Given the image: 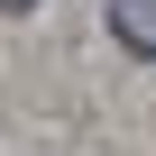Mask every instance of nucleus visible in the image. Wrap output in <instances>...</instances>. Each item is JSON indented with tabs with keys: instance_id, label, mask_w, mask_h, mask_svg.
<instances>
[{
	"instance_id": "nucleus-1",
	"label": "nucleus",
	"mask_w": 156,
	"mask_h": 156,
	"mask_svg": "<svg viewBox=\"0 0 156 156\" xmlns=\"http://www.w3.org/2000/svg\"><path fill=\"white\" fill-rule=\"evenodd\" d=\"M110 37L129 55H156V0H110Z\"/></svg>"
},
{
	"instance_id": "nucleus-2",
	"label": "nucleus",
	"mask_w": 156,
	"mask_h": 156,
	"mask_svg": "<svg viewBox=\"0 0 156 156\" xmlns=\"http://www.w3.org/2000/svg\"><path fill=\"white\" fill-rule=\"evenodd\" d=\"M9 9H28V0H9Z\"/></svg>"
}]
</instances>
